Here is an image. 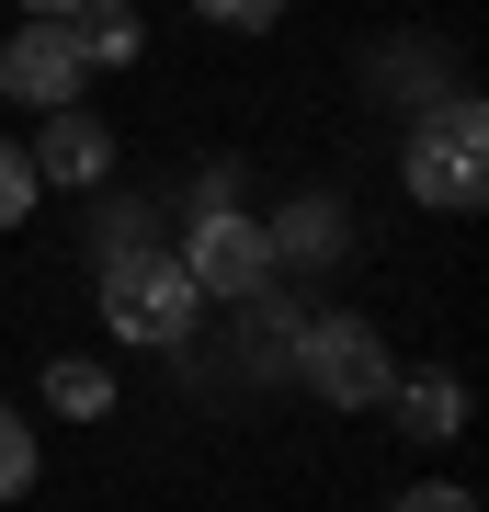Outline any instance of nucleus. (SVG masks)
I'll list each match as a JSON object with an SVG mask.
<instances>
[{"label":"nucleus","instance_id":"13","mask_svg":"<svg viewBox=\"0 0 489 512\" xmlns=\"http://www.w3.org/2000/svg\"><path fill=\"white\" fill-rule=\"evenodd\" d=\"M387 512H478V501L455 490V478H421V490H399V501H387Z\"/></svg>","mask_w":489,"mask_h":512},{"label":"nucleus","instance_id":"12","mask_svg":"<svg viewBox=\"0 0 489 512\" xmlns=\"http://www.w3.org/2000/svg\"><path fill=\"white\" fill-rule=\"evenodd\" d=\"M205 23H239V35H262V23H285V0H194Z\"/></svg>","mask_w":489,"mask_h":512},{"label":"nucleus","instance_id":"8","mask_svg":"<svg viewBox=\"0 0 489 512\" xmlns=\"http://www.w3.org/2000/svg\"><path fill=\"white\" fill-rule=\"evenodd\" d=\"M35 467H46V444H35V421H23L12 399H0V501H23V490H35Z\"/></svg>","mask_w":489,"mask_h":512},{"label":"nucleus","instance_id":"7","mask_svg":"<svg viewBox=\"0 0 489 512\" xmlns=\"http://www.w3.org/2000/svg\"><path fill=\"white\" fill-rule=\"evenodd\" d=\"M57 23H69V46H80V69H126V57L148 46L126 0H80V12H57Z\"/></svg>","mask_w":489,"mask_h":512},{"label":"nucleus","instance_id":"10","mask_svg":"<svg viewBox=\"0 0 489 512\" xmlns=\"http://www.w3.org/2000/svg\"><path fill=\"white\" fill-rule=\"evenodd\" d=\"M46 387H57L69 421H103V410H114V376H103V365H46Z\"/></svg>","mask_w":489,"mask_h":512},{"label":"nucleus","instance_id":"2","mask_svg":"<svg viewBox=\"0 0 489 512\" xmlns=\"http://www.w3.org/2000/svg\"><path fill=\"white\" fill-rule=\"evenodd\" d=\"M410 194L444 205V217H478V205H489V114L467 92L410 126Z\"/></svg>","mask_w":489,"mask_h":512},{"label":"nucleus","instance_id":"1","mask_svg":"<svg viewBox=\"0 0 489 512\" xmlns=\"http://www.w3.org/2000/svg\"><path fill=\"white\" fill-rule=\"evenodd\" d=\"M205 319V285L182 274V251H114L103 262V330L137 353H182Z\"/></svg>","mask_w":489,"mask_h":512},{"label":"nucleus","instance_id":"3","mask_svg":"<svg viewBox=\"0 0 489 512\" xmlns=\"http://www.w3.org/2000/svg\"><path fill=\"white\" fill-rule=\"evenodd\" d=\"M308 387H319L330 410H376L387 387H399L387 330H376V319H319V330H308Z\"/></svg>","mask_w":489,"mask_h":512},{"label":"nucleus","instance_id":"6","mask_svg":"<svg viewBox=\"0 0 489 512\" xmlns=\"http://www.w3.org/2000/svg\"><path fill=\"white\" fill-rule=\"evenodd\" d=\"M23 160H35V183H103V171H114V137H103V114L57 103V114H46V137L23 148Z\"/></svg>","mask_w":489,"mask_h":512},{"label":"nucleus","instance_id":"4","mask_svg":"<svg viewBox=\"0 0 489 512\" xmlns=\"http://www.w3.org/2000/svg\"><path fill=\"white\" fill-rule=\"evenodd\" d=\"M182 274H194L205 296H251V285L273 274V228L239 217V205H205L194 239H182Z\"/></svg>","mask_w":489,"mask_h":512},{"label":"nucleus","instance_id":"5","mask_svg":"<svg viewBox=\"0 0 489 512\" xmlns=\"http://www.w3.org/2000/svg\"><path fill=\"white\" fill-rule=\"evenodd\" d=\"M0 92L35 103V114L80 103V46H69V23H23V35L0 46Z\"/></svg>","mask_w":489,"mask_h":512},{"label":"nucleus","instance_id":"11","mask_svg":"<svg viewBox=\"0 0 489 512\" xmlns=\"http://www.w3.org/2000/svg\"><path fill=\"white\" fill-rule=\"evenodd\" d=\"M35 194H46V183H35V160L0 137V228H23V217H35Z\"/></svg>","mask_w":489,"mask_h":512},{"label":"nucleus","instance_id":"14","mask_svg":"<svg viewBox=\"0 0 489 512\" xmlns=\"http://www.w3.org/2000/svg\"><path fill=\"white\" fill-rule=\"evenodd\" d=\"M23 12H35V23H57V12H80V0H23Z\"/></svg>","mask_w":489,"mask_h":512},{"label":"nucleus","instance_id":"9","mask_svg":"<svg viewBox=\"0 0 489 512\" xmlns=\"http://www.w3.org/2000/svg\"><path fill=\"white\" fill-rule=\"evenodd\" d=\"M387 399H399V421H410V433H455V410H467V399H455V376H421V387H387Z\"/></svg>","mask_w":489,"mask_h":512}]
</instances>
